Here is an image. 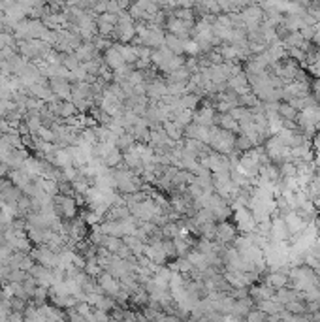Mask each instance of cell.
<instances>
[{
    "label": "cell",
    "mask_w": 320,
    "mask_h": 322,
    "mask_svg": "<svg viewBox=\"0 0 320 322\" xmlns=\"http://www.w3.org/2000/svg\"><path fill=\"white\" fill-rule=\"evenodd\" d=\"M209 145L215 149L218 155L235 151V136L232 132H226L222 128H211V140Z\"/></svg>",
    "instance_id": "cell-1"
},
{
    "label": "cell",
    "mask_w": 320,
    "mask_h": 322,
    "mask_svg": "<svg viewBox=\"0 0 320 322\" xmlns=\"http://www.w3.org/2000/svg\"><path fill=\"white\" fill-rule=\"evenodd\" d=\"M153 60L159 64L160 70H166V72H169V74H171L173 70H177V68L185 66V62H183L181 55H173V53L168 51V49L155 51V53H153Z\"/></svg>",
    "instance_id": "cell-2"
},
{
    "label": "cell",
    "mask_w": 320,
    "mask_h": 322,
    "mask_svg": "<svg viewBox=\"0 0 320 322\" xmlns=\"http://www.w3.org/2000/svg\"><path fill=\"white\" fill-rule=\"evenodd\" d=\"M145 258L149 260L151 264H164L166 260H168V255H166V251H164V243L162 241H151L149 245H145Z\"/></svg>",
    "instance_id": "cell-3"
},
{
    "label": "cell",
    "mask_w": 320,
    "mask_h": 322,
    "mask_svg": "<svg viewBox=\"0 0 320 322\" xmlns=\"http://www.w3.org/2000/svg\"><path fill=\"white\" fill-rule=\"evenodd\" d=\"M282 218H284V224H286V230H288V234H290V236H300V234H303V230L309 226V224H305V222L298 217V213H296V211L286 213Z\"/></svg>",
    "instance_id": "cell-4"
},
{
    "label": "cell",
    "mask_w": 320,
    "mask_h": 322,
    "mask_svg": "<svg viewBox=\"0 0 320 322\" xmlns=\"http://www.w3.org/2000/svg\"><path fill=\"white\" fill-rule=\"evenodd\" d=\"M185 134H187L190 140H196V142H202V143H209L211 140V128H207V126H200V124H188L187 128H185Z\"/></svg>",
    "instance_id": "cell-5"
},
{
    "label": "cell",
    "mask_w": 320,
    "mask_h": 322,
    "mask_svg": "<svg viewBox=\"0 0 320 322\" xmlns=\"http://www.w3.org/2000/svg\"><path fill=\"white\" fill-rule=\"evenodd\" d=\"M273 296H275V290L269 288L267 284H253V286L249 288V298L256 303L266 302V300H269Z\"/></svg>",
    "instance_id": "cell-6"
},
{
    "label": "cell",
    "mask_w": 320,
    "mask_h": 322,
    "mask_svg": "<svg viewBox=\"0 0 320 322\" xmlns=\"http://www.w3.org/2000/svg\"><path fill=\"white\" fill-rule=\"evenodd\" d=\"M215 109L213 107H209V106H204L202 109H198L196 113L192 115V119H194V124H200V126H207V128H211V124L215 123Z\"/></svg>",
    "instance_id": "cell-7"
},
{
    "label": "cell",
    "mask_w": 320,
    "mask_h": 322,
    "mask_svg": "<svg viewBox=\"0 0 320 322\" xmlns=\"http://www.w3.org/2000/svg\"><path fill=\"white\" fill-rule=\"evenodd\" d=\"M288 283H290L288 275L282 273V271H269V273H267V277H266V284H267L269 288H273L275 292H277V290H281V288H286V286H288Z\"/></svg>",
    "instance_id": "cell-8"
},
{
    "label": "cell",
    "mask_w": 320,
    "mask_h": 322,
    "mask_svg": "<svg viewBox=\"0 0 320 322\" xmlns=\"http://www.w3.org/2000/svg\"><path fill=\"white\" fill-rule=\"evenodd\" d=\"M168 29L171 30L173 36L183 40V36H187L188 32H190V29H192V21H181V19H175V17H169Z\"/></svg>",
    "instance_id": "cell-9"
},
{
    "label": "cell",
    "mask_w": 320,
    "mask_h": 322,
    "mask_svg": "<svg viewBox=\"0 0 320 322\" xmlns=\"http://www.w3.org/2000/svg\"><path fill=\"white\" fill-rule=\"evenodd\" d=\"M215 237L220 243H230L235 239V226L228 224V222H220L215 230Z\"/></svg>",
    "instance_id": "cell-10"
},
{
    "label": "cell",
    "mask_w": 320,
    "mask_h": 322,
    "mask_svg": "<svg viewBox=\"0 0 320 322\" xmlns=\"http://www.w3.org/2000/svg\"><path fill=\"white\" fill-rule=\"evenodd\" d=\"M256 305H258L256 309H260L262 313H266L267 317H269V315H279V313L284 311V307L277 302V298H275V296H273V298H269V300H266V302L256 303Z\"/></svg>",
    "instance_id": "cell-11"
},
{
    "label": "cell",
    "mask_w": 320,
    "mask_h": 322,
    "mask_svg": "<svg viewBox=\"0 0 320 322\" xmlns=\"http://www.w3.org/2000/svg\"><path fill=\"white\" fill-rule=\"evenodd\" d=\"M164 44L168 46V51H171L173 55H181L183 51H185V40L177 38V36H173V34H168L166 38H164Z\"/></svg>",
    "instance_id": "cell-12"
},
{
    "label": "cell",
    "mask_w": 320,
    "mask_h": 322,
    "mask_svg": "<svg viewBox=\"0 0 320 322\" xmlns=\"http://www.w3.org/2000/svg\"><path fill=\"white\" fill-rule=\"evenodd\" d=\"M106 60H107V64L111 68H115V70H122L124 68V58H122V55L119 53V49H109L107 53H106Z\"/></svg>",
    "instance_id": "cell-13"
},
{
    "label": "cell",
    "mask_w": 320,
    "mask_h": 322,
    "mask_svg": "<svg viewBox=\"0 0 320 322\" xmlns=\"http://www.w3.org/2000/svg\"><path fill=\"white\" fill-rule=\"evenodd\" d=\"M164 132H166L169 140H179L181 134H183V128H179L173 121H164Z\"/></svg>",
    "instance_id": "cell-14"
},
{
    "label": "cell",
    "mask_w": 320,
    "mask_h": 322,
    "mask_svg": "<svg viewBox=\"0 0 320 322\" xmlns=\"http://www.w3.org/2000/svg\"><path fill=\"white\" fill-rule=\"evenodd\" d=\"M100 283L104 284V288H106L109 294H117L121 290V284L113 279V275H104L102 279H100Z\"/></svg>",
    "instance_id": "cell-15"
},
{
    "label": "cell",
    "mask_w": 320,
    "mask_h": 322,
    "mask_svg": "<svg viewBox=\"0 0 320 322\" xmlns=\"http://www.w3.org/2000/svg\"><path fill=\"white\" fill-rule=\"evenodd\" d=\"M279 117L282 121H294L298 117V111L290 104H279Z\"/></svg>",
    "instance_id": "cell-16"
},
{
    "label": "cell",
    "mask_w": 320,
    "mask_h": 322,
    "mask_svg": "<svg viewBox=\"0 0 320 322\" xmlns=\"http://www.w3.org/2000/svg\"><path fill=\"white\" fill-rule=\"evenodd\" d=\"M254 149V145L251 143V140L243 136V134H239L237 138H235V151H251Z\"/></svg>",
    "instance_id": "cell-17"
},
{
    "label": "cell",
    "mask_w": 320,
    "mask_h": 322,
    "mask_svg": "<svg viewBox=\"0 0 320 322\" xmlns=\"http://www.w3.org/2000/svg\"><path fill=\"white\" fill-rule=\"evenodd\" d=\"M179 226L177 224H173V222H168L166 226H162V236L168 237V239H175V237L179 236Z\"/></svg>",
    "instance_id": "cell-18"
},
{
    "label": "cell",
    "mask_w": 320,
    "mask_h": 322,
    "mask_svg": "<svg viewBox=\"0 0 320 322\" xmlns=\"http://www.w3.org/2000/svg\"><path fill=\"white\" fill-rule=\"evenodd\" d=\"M119 53L122 55L124 62H136L138 60V49H128V48H117Z\"/></svg>",
    "instance_id": "cell-19"
},
{
    "label": "cell",
    "mask_w": 320,
    "mask_h": 322,
    "mask_svg": "<svg viewBox=\"0 0 320 322\" xmlns=\"http://www.w3.org/2000/svg\"><path fill=\"white\" fill-rule=\"evenodd\" d=\"M185 51L192 55V53H198V51H200V48H198L196 42H185Z\"/></svg>",
    "instance_id": "cell-20"
},
{
    "label": "cell",
    "mask_w": 320,
    "mask_h": 322,
    "mask_svg": "<svg viewBox=\"0 0 320 322\" xmlns=\"http://www.w3.org/2000/svg\"><path fill=\"white\" fill-rule=\"evenodd\" d=\"M290 55L296 58V60H303V58H305V53H303L301 49H296V48L290 49Z\"/></svg>",
    "instance_id": "cell-21"
}]
</instances>
